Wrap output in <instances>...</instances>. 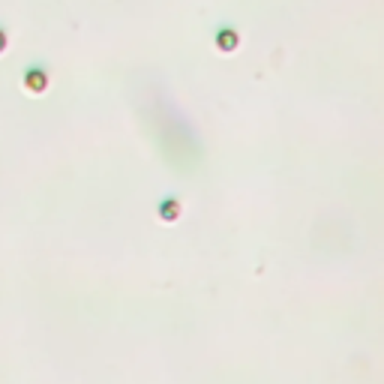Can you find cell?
<instances>
[{
  "instance_id": "3957f363",
  "label": "cell",
  "mask_w": 384,
  "mask_h": 384,
  "mask_svg": "<svg viewBox=\"0 0 384 384\" xmlns=\"http://www.w3.org/2000/svg\"><path fill=\"white\" fill-rule=\"evenodd\" d=\"M6 48V36H4V31H0V51Z\"/></svg>"
},
{
  "instance_id": "6da1fadb",
  "label": "cell",
  "mask_w": 384,
  "mask_h": 384,
  "mask_svg": "<svg viewBox=\"0 0 384 384\" xmlns=\"http://www.w3.org/2000/svg\"><path fill=\"white\" fill-rule=\"evenodd\" d=\"M24 88L31 90V93H36V96H39V93H46V88H48V73H42V69L33 66L31 73L24 76Z\"/></svg>"
},
{
  "instance_id": "7a4b0ae2",
  "label": "cell",
  "mask_w": 384,
  "mask_h": 384,
  "mask_svg": "<svg viewBox=\"0 0 384 384\" xmlns=\"http://www.w3.org/2000/svg\"><path fill=\"white\" fill-rule=\"evenodd\" d=\"M160 213H162V219H165V222H175V219H177V213H180V207H177V202H162Z\"/></svg>"
}]
</instances>
